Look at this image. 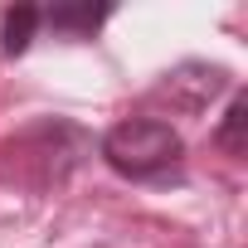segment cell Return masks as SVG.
Here are the masks:
<instances>
[{
  "mask_svg": "<svg viewBox=\"0 0 248 248\" xmlns=\"http://www.w3.org/2000/svg\"><path fill=\"white\" fill-rule=\"evenodd\" d=\"M112 10L107 5H54V10H39L44 25H54L59 34H93Z\"/></svg>",
  "mask_w": 248,
  "mask_h": 248,
  "instance_id": "obj_2",
  "label": "cell"
},
{
  "mask_svg": "<svg viewBox=\"0 0 248 248\" xmlns=\"http://www.w3.org/2000/svg\"><path fill=\"white\" fill-rule=\"evenodd\" d=\"M243 127H248V97H233L229 102V117H224V127H219V146L229 156H243Z\"/></svg>",
  "mask_w": 248,
  "mask_h": 248,
  "instance_id": "obj_4",
  "label": "cell"
},
{
  "mask_svg": "<svg viewBox=\"0 0 248 248\" xmlns=\"http://www.w3.org/2000/svg\"><path fill=\"white\" fill-rule=\"evenodd\" d=\"M185 141L170 122L156 117H137V122H117V127L102 137V161L127 175V180H161L180 166Z\"/></svg>",
  "mask_w": 248,
  "mask_h": 248,
  "instance_id": "obj_1",
  "label": "cell"
},
{
  "mask_svg": "<svg viewBox=\"0 0 248 248\" xmlns=\"http://www.w3.org/2000/svg\"><path fill=\"white\" fill-rule=\"evenodd\" d=\"M39 25H44V20H39L34 5H15V10L5 15V54H25Z\"/></svg>",
  "mask_w": 248,
  "mask_h": 248,
  "instance_id": "obj_3",
  "label": "cell"
}]
</instances>
